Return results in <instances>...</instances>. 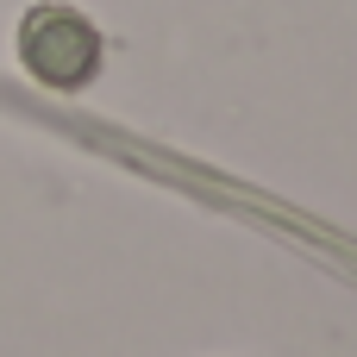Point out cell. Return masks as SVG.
Masks as SVG:
<instances>
[{
  "mask_svg": "<svg viewBox=\"0 0 357 357\" xmlns=\"http://www.w3.org/2000/svg\"><path fill=\"white\" fill-rule=\"evenodd\" d=\"M100 56H107L100 31L75 6H63V0H44V6H31L19 19V63L44 88H63V94L69 88H88L100 75Z\"/></svg>",
  "mask_w": 357,
  "mask_h": 357,
  "instance_id": "obj_1",
  "label": "cell"
}]
</instances>
